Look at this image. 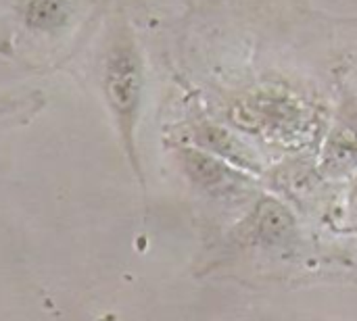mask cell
Listing matches in <instances>:
<instances>
[{
  "label": "cell",
  "mask_w": 357,
  "mask_h": 321,
  "mask_svg": "<svg viewBox=\"0 0 357 321\" xmlns=\"http://www.w3.org/2000/svg\"><path fill=\"white\" fill-rule=\"evenodd\" d=\"M259 211L261 215L257 221V232L268 244H280L282 240L291 238L293 221L284 209H280L276 203H266Z\"/></svg>",
  "instance_id": "obj_3"
},
{
  "label": "cell",
  "mask_w": 357,
  "mask_h": 321,
  "mask_svg": "<svg viewBox=\"0 0 357 321\" xmlns=\"http://www.w3.org/2000/svg\"><path fill=\"white\" fill-rule=\"evenodd\" d=\"M186 165H188V173L192 175V180L209 192H218V190L230 192L238 184L236 173H232L226 165L205 155L186 152Z\"/></svg>",
  "instance_id": "obj_2"
},
{
  "label": "cell",
  "mask_w": 357,
  "mask_h": 321,
  "mask_svg": "<svg viewBox=\"0 0 357 321\" xmlns=\"http://www.w3.org/2000/svg\"><path fill=\"white\" fill-rule=\"evenodd\" d=\"M140 65L132 48H117L109 63L105 75V88L109 102L121 123V130L130 132L134 125L136 109L140 102Z\"/></svg>",
  "instance_id": "obj_1"
},
{
  "label": "cell",
  "mask_w": 357,
  "mask_h": 321,
  "mask_svg": "<svg viewBox=\"0 0 357 321\" xmlns=\"http://www.w3.org/2000/svg\"><path fill=\"white\" fill-rule=\"evenodd\" d=\"M65 0H29L25 21L36 29H56L65 23Z\"/></svg>",
  "instance_id": "obj_4"
}]
</instances>
